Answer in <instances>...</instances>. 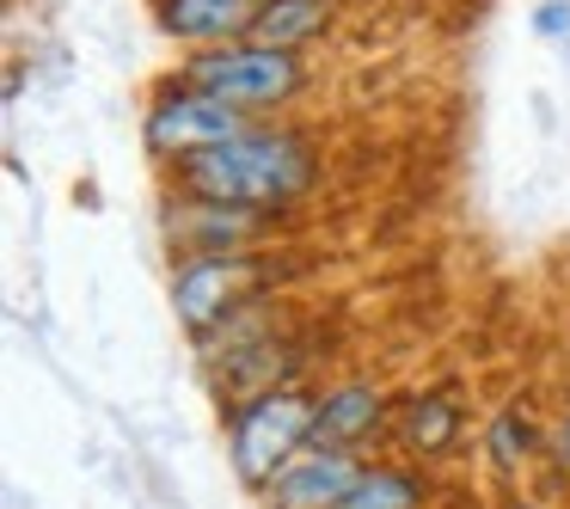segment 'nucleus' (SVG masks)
<instances>
[{
	"label": "nucleus",
	"instance_id": "nucleus-1",
	"mask_svg": "<svg viewBox=\"0 0 570 509\" xmlns=\"http://www.w3.org/2000/svg\"><path fill=\"white\" fill-rule=\"evenodd\" d=\"M173 178H178V190L197 197V203H239V209L283 215L320 185V154H313V141L301 136V129L252 124L246 136L178 160Z\"/></svg>",
	"mask_w": 570,
	"mask_h": 509
},
{
	"label": "nucleus",
	"instance_id": "nucleus-2",
	"mask_svg": "<svg viewBox=\"0 0 570 509\" xmlns=\"http://www.w3.org/2000/svg\"><path fill=\"white\" fill-rule=\"evenodd\" d=\"M178 80L215 92V99L239 105V111H276L288 105L301 87H307V62L301 50H276V43L258 38H234V43H215V50H190L178 62Z\"/></svg>",
	"mask_w": 570,
	"mask_h": 509
},
{
	"label": "nucleus",
	"instance_id": "nucleus-3",
	"mask_svg": "<svg viewBox=\"0 0 570 509\" xmlns=\"http://www.w3.org/2000/svg\"><path fill=\"white\" fill-rule=\"evenodd\" d=\"M313 411H320V393H301L295 381L271 386V393L234 405V423H227V454H234V472L264 491L301 448L313 442Z\"/></svg>",
	"mask_w": 570,
	"mask_h": 509
},
{
	"label": "nucleus",
	"instance_id": "nucleus-4",
	"mask_svg": "<svg viewBox=\"0 0 570 509\" xmlns=\"http://www.w3.org/2000/svg\"><path fill=\"white\" fill-rule=\"evenodd\" d=\"M252 124H258L252 111H239V105H227V99H215V92H203V87H190V80L173 75L148 99V111H141V148H148L154 160L178 166L203 148H222V141L246 136Z\"/></svg>",
	"mask_w": 570,
	"mask_h": 509
},
{
	"label": "nucleus",
	"instance_id": "nucleus-5",
	"mask_svg": "<svg viewBox=\"0 0 570 509\" xmlns=\"http://www.w3.org/2000/svg\"><path fill=\"white\" fill-rule=\"evenodd\" d=\"M276 264L264 252H190L173 276V313L190 337H209L222 320L264 295Z\"/></svg>",
	"mask_w": 570,
	"mask_h": 509
},
{
	"label": "nucleus",
	"instance_id": "nucleus-6",
	"mask_svg": "<svg viewBox=\"0 0 570 509\" xmlns=\"http://www.w3.org/2000/svg\"><path fill=\"white\" fill-rule=\"evenodd\" d=\"M362 467H368V460L350 454V448L307 442L271 484H264V503L271 509H350V491H356Z\"/></svg>",
	"mask_w": 570,
	"mask_h": 509
},
{
	"label": "nucleus",
	"instance_id": "nucleus-7",
	"mask_svg": "<svg viewBox=\"0 0 570 509\" xmlns=\"http://www.w3.org/2000/svg\"><path fill=\"white\" fill-rule=\"evenodd\" d=\"M252 19H258V0H154V26L185 50L252 38Z\"/></svg>",
	"mask_w": 570,
	"mask_h": 509
},
{
	"label": "nucleus",
	"instance_id": "nucleus-8",
	"mask_svg": "<svg viewBox=\"0 0 570 509\" xmlns=\"http://www.w3.org/2000/svg\"><path fill=\"white\" fill-rule=\"evenodd\" d=\"M386 430V393L374 381H344L332 393H320V411H313V442L320 448H350L362 454V442Z\"/></svg>",
	"mask_w": 570,
	"mask_h": 509
},
{
	"label": "nucleus",
	"instance_id": "nucleus-9",
	"mask_svg": "<svg viewBox=\"0 0 570 509\" xmlns=\"http://www.w3.org/2000/svg\"><path fill=\"white\" fill-rule=\"evenodd\" d=\"M271 222H276V215H264V209H239V203H197V197H185V203H178V215H173L166 227H173V234L185 239V252H246Z\"/></svg>",
	"mask_w": 570,
	"mask_h": 509
},
{
	"label": "nucleus",
	"instance_id": "nucleus-10",
	"mask_svg": "<svg viewBox=\"0 0 570 509\" xmlns=\"http://www.w3.org/2000/svg\"><path fill=\"white\" fill-rule=\"evenodd\" d=\"M460 430H466V405H460L448 386H430V393H411L405 405H399V442L411 448V454H448V448L460 442Z\"/></svg>",
	"mask_w": 570,
	"mask_h": 509
},
{
	"label": "nucleus",
	"instance_id": "nucleus-11",
	"mask_svg": "<svg viewBox=\"0 0 570 509\" xmlns=\"http://www.w3.org/2000/svg\"><path fill=\"white\" fill-rule=\"evenodd\" d=\"M337 0H258V19H252V38L276 43V50H307L313 38H325Z\"/></svg>",
	"mask_w": 570,
	"mask_h": 509
},
{
	"label": "nucleus",
	"instance_id": "nucleus-12",
	"mask_svg": "<svg viewBox=\"0 0 570 509\" xmlns=\"http://www.w3.org/2000/svg\"><path fill=\"white\" fill-rule=\"evenodd\" d=\"M484 454H491L497 472H521L533 454H546V435H540V423L528 418V405H503L484 423Z\"/></svg>",
	"mask_w": 570,
	"mask_h": 509
},
{
	"label": "nucleus",
	"instance_id": "nucleus-13",
	"mask_svg": "<svg viewBox=\"0 0 570 509\" xmlns=\"http://www.w3.org/2000/svg\"><path fill=\"white\" fill-rule=\"evenodd\" d=\"M350 509H423V479L411 467H362Z\"/></svg>",
	"mask_w": 570,
	"mask_h": 509
},
{
	"label": "nucleus",
	"instance_id": "nucleus-14",
	"mask_svg": "<svg viewBox=\"0 0 570 509\" xmlns=\"http://www.w3.org/2000/svg\"><path fill=\"white\" fill-rule=\"evenodd\" d=\"M533 31L540 38H570V0H546L540 13H533Z\"/></svg>",
	"mask_w": 570,
	"mask_h": 509
},
{
	"label": "nucleus",
	"instance_id": "nucleus-15",
	"mask_svg": "<svg viewBox=\"0 0 570 509\" xmlns=\"http://www.w3.org/2000/svg\"><path fill=\"white\" fill-rule=\"evenodd\" d=\"M546 460L558 467V479H570V411L552 423V435H546Z\"/></svg>",
	"mask_w": 570,
	"mask_h": 509
}]
</instances>
